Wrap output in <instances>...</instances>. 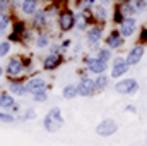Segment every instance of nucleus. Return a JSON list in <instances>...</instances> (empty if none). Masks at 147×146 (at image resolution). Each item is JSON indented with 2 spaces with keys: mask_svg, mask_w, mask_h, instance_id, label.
I'll list each match as a JSON object with an SVG mask.
<instances>
[{
  "mask_svg": "<svg viewBox=\"0 0 147 146\" xmlns=\"http://www.w3.org/2000/svg\"><path fill=\"white\" fill-rule=\"evenodd\" d=\"M55 21L60 33H70L72 29H75V10H72L70 7H62Z\"/></svg>",
  "mask_w": 147,
  "mask_h": 146,
  "instance_id": "obj_1",
  "label": "nucleus"
},
{
  "mask_svg": "<svg viewBox=\"0 0 147 146\" xmlns=\"http://www.w3.org/2000/svg\"><path fill=\"white\" fill-rule=\"evenodd\" d=\"M63 115H62V110L58 107H53V108L48 110V113L45 115L43 119V129L46 132H57L62 126H63Z\"/></svg>",
  "mask_w": 147,
  "mask_h": 146,
  "instance_id": "obj_2",
  "label": "nucleus"
},
{
  "mask_svg": "<svg viewBox=\"0 0 147 146\" xmlns=\"http://www.w3.org/2000/svg\"><path fill=\"white\" fill-rule=\"evenodd\" d=\"M3 69H5L7 77H10V79H19V77L24 74V71H26L21 55H14V57H10V59L7 60V64H5Z\"/></svg>",
  "mask_w": 147,
  "mask_h": 146,
  "instance_id": "obj_3",
  "label": "nucleus"
},
{
  "mask_svg": "<svg viewBox=\"0 0 147 146\" xmlns=\"http://www.w3.org/2000/svg\"><path fill=\"white\" fill-rule=\"evenodd\" d=\"M50 24H51V19L48 17V14L45 12V9L41 7V9H38L36 12L29 17V26L34 29V31H48V28H50Z\"/></svg>",
  "mask_w": 147,
  "mask_h": 146,
  "instance_id": "obj_4",
  "label": "nucleus"
},
{
  "mask_svg": "<svg viewBox=\"0 0 147 146\" xmlns=\"http://www.w3.org/2000/svg\"><path fill=\"white\" fill-rule=\"evenodd\" d=\"M105 36V24H98V23H92L87 29H86V41L89 46L92 45H101Z\"/></svg>",
  "mask_w": 147,
  "mask_h": 146,
  "instance_id": "obj_5",
  "label": "nucleus"
},
{
  "mask_svg": "<svg viewBox=\"0 0 147 146\" xmlns=\"http://www.w3.org/2000/svg\"><path fill=\"white\" fill-rule=\"evenodd\" d=\"M115 91L120 93V95H135L139 91V83L137 79L134 77H127V79H120L116 84H115Z\"/></svg>",
  "mask_w": 147,
  "mask_h": 146,
  "instance_id": "obj_6",
  "label": "nucleus"
},
{
  "mask_svg": "<svg viewBox=\"0 0 147 146\" xmlns=\"http://www.w3.org/2000/svg\"><path fill=\"white\" fill-rule=\"evenodd\" d=\"M77 86V95L79 96H84V98H89L96 93V86H94V79H91L89 76H82L80 81L75 84Z\"/></svg>",
  "mask_w": 147,
  "mask_h": 146,
  "instance_id": "obj_7",
  "label": "nucleus"
},
{
  "mask_svg": "<svg viewBox=\"0 0 147 146\" xmlns=\"http://www.w3.org/2000/svg\"><path fill=\"white\" fill-rule=\"evenodd\" d=\"M118 31H120V35L125 38H130L135 35V31H137V17L135 16H130V17H125L120 24H118V28H116Z\"/></svg>",
  "mask_w": 147,
  "mask_h": 146,
  "instance_id": "obj_8",
  "label": "nucleus"
},
{
  "mask_svg": "<svg viewBox=\"0 0 147 146\" xmlns=\"http://www.w3.org/2000/svg\"><path fill=\"white\" fill-rule=\"evenodd\" d=\"M111 60H113V62H111L110 76L113 79H120L121 76H125V74L130 71V65L125 62V57H113Z\"/></svg>",
  "mask_w": 147,
  "mask_h": 146,
  "instance_id": "obj_9",
  "label": "nucleus"
},
{
  "mask_svg": "<svg viewBox=\"0 0 147 146\" xmlns=\"http://www.w3.org/2000/svg\"><path fill=\"white\" fill-rule=\"evenodd\" d=\"M116 131H118V124L113 119H105L96 126V134L101 138H110L113 134H116Z\"/></svg>",
  "mask_w": 147,
  "mask_h": 146,
  "instance_id": "obj_10",
  "label": "nucleus"
},
{
  "mask_svg": "<svg viewBox=\"0 0 147 146\" xmlns=\"http://www.w3.org/2000/svg\"><path fill=\"white\" fill-rule=\"evenodd\" d=\"M84 62H86V69H87V72L96 74V76L105 74L106 72V69H108V64L103 62V60H99L98 57H84Z\"/></svg>",
  "mask_w": 147,
  "mask_h": 146,
  "instance_id": "obj_11",
  "label": "nucleus"
},
{
  "mask_svg": "<svg viewBox=\"0 0 147 146\" xmlns=\"http://www.w3.org/2000/svg\"><path fill=\"white\" fill-rule=\"evenodd\" d=\"M92 23H94V21H92L91 10H77V12H75V29H77V31H84V33H86V29H87Z\"/></svg>",
  "mask_w": 147,
  "mask_h": 146,
  "instance_id": "obj_12",
  "label": "nucleus"
},
{
  "mask_svg": "<svg viewBox=\"0 0 147 146\" xmlns=\"http://www.w3.org/2000/svg\"><path fill=\"white\" fill-rule=\"evenodd\" d=\"M144 53H146V46L140 45V43H137V45H134V46L128 50V53L125 55V62H127L130 67H132V65H137V64L142 60Z\"/></svg>",
  "mask_w": 147,
  "mask_h": 146,
  "instance_id": "obj_13",
  "label": "nucleus"
},
{
  "mask_svg": "<svg viewBox=\"0 0 147 146\" xmlns=\"http://www.w3.org/2000/svg\"><path fill=\"white\" fill-rule=\"evenodd\" d=\"M123 45H125V38L120 35V31L116 28H113L110 33L106 35V38H105V46H108L110 50H118Z\"/></svg>",
  "mask_w": 147,
  "mask_h": 146,
  "instance_id": "obj_14",
  "label": "nucleus"
},
{
  "mask_svg": "<svg viewBox=\"0 0 147 146\" xmlns=\"http://www.w3.org/2000/svg\"><path fill=\"white\" fill-rule=\"evenodd\" d=\"M62 64H63V55H62V53H51V52H50V53L43 59V71H48V72L57 71Z\"/></svg>",
  "mask_w": 147,
  "mask_h": 146,
  "instance_id": "obj_15",
  "label": "nucleus"
},
{
  "mask_svg": "<svg viewBox=\"0 0 147 146\" xmlns=\"http://www.w3.org/2000/svg\"><path fill=\"white\" fill-rule=\"evenodd\" d=\"M41 0H21V9H19V16L29 19L38 9H41Z\"/></svg>",
  "mask_w": 147,
  "mask_h": 146,
  "instance_id": "obj_16",
  "label": "nucleus"
},
{
  "mask_svg": "<svg viewBox=\"0 0 147 146\" xmlns=\"http://www.w3.org/2000/svg\"><path fill=\"white\" fill-rule=\"evenodd\" d=\"M91 14H92V21L98 23V24H106V21L110 19V16H111L110 7H105V5H99V3H96L92 7Z\"/></svg>",
  "mask_w": 147,
  "mask_h": 146,
  "instance_id": "obj_17",
  "label": "nucleus"
},
{
  "mask_svg": "<svg viewBox=\"0 0 147 146\" xmlns=\"http://www.w3.org/2000/svg\"><path fill=\"white\" fill-rule=\"evenodd\" d=\"M24 83H26V89H28L29 95H33V93H36V91H41V89H48L46 79H43V77H39V76H33V77L26 79Z\"/></svg>",
  "mask_w": 147,
  "mask_h": 146,
  "instance_id": "obj_18",
  "label": "nucleus"
},
{
  "mask_svg": "<svg viewBox=\"0 0 147 146\" xmlns=\"http://www.w3.org/2000/svg\"><path fill=\"white\" fill-rule=\"evenodd\" d=\"M7 91L14 96H28V89H26V83L22 79H12L7 84Z\"/></svg>",
  "mask_w": 147,
  "mask_h": 146,
  "instance_id": "obj_19",
  "label": "nucleus"
},
{
  "mask_svg": "<svg viewBox=\"0 0 147 146\" xmlns=\"http://www.w3.org/2000/svg\"><path fill=\"white\" fill-rule=\"evenodd\" d=\"M33 43L38 50H46V48H50V45L53 41H51V35L48 31H38V33H34Z\"/></svg>",
  "mask_w": 147,
  "mask_h": 146,
  "instance_id": "obj_20",
  "label": "nucleus"
},
{
  "mask_svg": "<svg viewBox=\"0 0 147 146\" xmlns=\"http://www.w3.org/2000/svg\"><path fill=\"white\" fill-rule=\"evenodd\" d=\"M16 103L17 102H16V96L14 95H10L9 91H0V108L10 112Z\"/></svg>",
  "mask_w": 147,
  "mask_h": 146,
  "instance_id": "obj_21",
  "label": "nucleus"
},
{
  "mask_svg": "<svg viewBox=\"0 0 147 146\" xmlns=\"http://www.w3.org/2000/svg\"><path fill=\"white\" fill-rule=\"evenodd\" d=\"M14 23V14L10 12H0V29L2 31H10V26Z\"/></svg>",
  "mask_w": 147,
  "mask_h": 146,
  "instance_id": "obj_22",
  "label": "nucleus"
},
{
  "mask_svg": "<svg viewBox=\"0 0 147 146\" xmlns=\"http://www.w3.org/2000/svg\"><path fill=\"white\" fill-rule=\"evenodd\" d=\"M62 96H63L65 100H72L75 96H79V95H77V86H75L74 83L65 84V86L62 88Z\"/></svg>",
  "mask_w": 147,
  "mask_h": 146,
  "instance_id": "obj_23",
  "label": "nucleus"
},
{
  "mask_svg": "<svg viewBox=\"0 0 147 146\" xmlns=\"http://www.w3.org/2000/svg\"><path fill=\"white\" fill-rule=\"evenodd\" d=\"M118 5V9L121 10V14L125 16V17H130V16H137V10L134 9V5H132V2L128 0V2H123V3H116Z\"/></svg>",
  "mask_w": 147,
  "mask_h": 146,
  "instance_id": "obj_24",
  "label": "nucleus"
},
{
  "mask_svg": "<svg viewBox=\"0 0 147 146\" xmlns=\"http://www.w3.org/2000/svg\"><path fill=\"white\" fill-rule=\"evenodd\" d=\"M108 83H110V77H108L106 74H99V76H96V79H94L96 91H103V89H106V88H108Z\"/></svg>",
  "mask_w": 147,
  "mask_h": 146,
  "instance_id": "obj_25",
  "label": "nucleus"
},
{
  "mask_svg": "<svg viewBox=\"0 0 147 146\" xmlns=\"http://www.w3.org/2000/svg\"><path fill=\"white\" fill-rule=\"evenodd\" d=\"M96 57H98L99 60H103V62H106V64H108L111 59H113V52H111L108 46H101V48L96 52Z\"/></svg>",
  "mask_w": 147,
  "mask_h": 146,
  "instance_id": "obj_26",
  "label": "nucleus"
},
{
  "mask_svg": "<svg viewBox=\"0 0 147 146\" xmlns=\"http://www.w3.org/2000/svg\"><path fill=\"white\" fill-rule=\"evenodd\" d=\"M10 52H12V41H9L7 38L0 40V59L7 57Z\"/></svg>",
  "mask_w": 147,
  "mask_h": 146,
  "instance_id": "obj_27",
  "label": "nucleus"
},
{
  "mask_svg": "<svg viewBox=\"0 0 147 146\" xmlns=\"http://www.w3.org/2000/svg\"><path fill=\"white\" fill-rule=\"evenodd\" d=\"M110 17H111V21H113V24H116V26H118V24L125 19V16L121 14V10L118 9V5H116V3H113V10H111V16H110Z\"/></svg>",
  "mask_w": 147,
  "mask_h": 146,
  "instance_id": "obj_28",
  "label": "nucleus"
},
{
  "mask_svg": "<svg viewBox=\"0 0 147 146\" xmlns=\"http://www.w3.org/2000/svg\"><path fill=\"white\" fill-rule=\"evenodd\" d=\"M16 122V115L7 112V110H0V124H14Z\"/></svg>",
  "mask_w": 147,
  "mask_h": 146,
  "instance_id": "obj_29",
  "label": "nucleus"
},
{
  "mask_svg": "<svg viewBox=\"0 0 147 146\" xmlns=\"http://www.w3.org/2000/svg\"><path fill=\"white\" fill-rule=\"evenodd\" d=\"M46 100H48V89H41V91L33 93V102H36V103H45Z\"/></svg>",
  "mask_w": 147,
  "mask_h": 146,
  "instance_id": "obj_30",
  "label": "nucleus"
},
{
  "mask_svg": "<svg viewBox=\"0 0 147 146\" xmlns=\"http://www.w3.org/2000/svg\"><path fill=\"white\" fill-rule=\"evenodd\" d=\"M134 9L137 10V14H142V12H147V0H130Z\"/></svg>",
  "mask_w": 147,
  "mask_h": 146,
  "instance_id": "obj_31",
  "label": "nucleus"
},
{
  "mask_svg": "<svg viewBox=\"0 0 147 146\" xmlns=\"http://www.w3.org/2000/svg\"><path fill=\"white\" fill-rule=\"evenodd\" d=\"M33 119H36V110L33 108H26L21 115V120H33Z\"/></svg>",
  "mask_w": 147,
  "mask_h": 146,
  "instance_id": "obj_32",
  "label": "nucleus"
},
{
  "mask_svg": "<svg viewBox=\"0 0 147 146\" xmlns=\"http://www.w3.org/2000/svg\"><path fill=\"white\" fill-rule=\"evenodd\" d=\"M0 12H10V0H0Z\"/></svg>",
  "mask_w": 147,
  "mask_h": 146,
  "instance_id": "obj_33",
  "label": "nucleus"
},
{
  "mask_svg": "<svg viewBox=\"0 0 147 146\" xmlns=\"http://www.w3.org/2000/svg\"><path fill=\"white\" fill-rule=\"evenodd\" d=\"M139 43H140V45H147V28H142V29H140Z\"/></svg>",
  "mask_w": 147,
  "mask_h": 146,
  "instance_id": "obj_34",
  "label": "nucleus"
},
{
  "mask_svg": "<svg viewBox=\"0 0 147 146\" xmlns=\"http://www.w3.org/2000/svg\"><path fill=\"white\" fill-rule=\"evenodd\" d=\"M60 45H62V48H63V50H67V48H69V46L72 45V40L65 38V40H62V41H60Z\"/></svg>",
  "mask_w": 147,
  "mask_h": 146,
  "instance_id": "obj_35",
  "label": "nucleus"
},
{
  "mask_svg": "<svg viewBox=\"0 0 147 146\" xmlns=\"http://www.w3.org/2000/svg\"><path fill=\"white\" fill-rule=\"evenodd\" d=\"M98 3L105 5V7H110V5H113V0H98Z\"/></svg>",
  "mask_w": 147,
  "mask_h": 146,
  "instance_id": "obj_36",
  "label": "nucleus"
},
{
  "mask_svg": "<svg viewBox=\"0 0 147 146\" xmlns=\"http://www.w3.org/2000/svg\"><path fill=\"white\" fill-rule=\"evenodd\" d=\"M125 110H127V112H132V113H135V112H137L135 105H127V107H125Z\"/></svg>",
  "mask_w": 147,
  "mask_h": 146,
  "instance_id": "obj_37",
  "label": "nucleus"
},
{
  "mask_svg": "<svg viewBox=\"0 0 147 146\" xmlns=\"http://www.w3.org/2000/svg\"><path fill=\"white\" fill-rule=\"evenodd\" d=\"M123 2H128V0H113V3H123Z\"/></svg>",
  "mask_w": 147,
  "mask_h": 146,
  "instance_id": "obj_38",
  "label": "nucleus"
},
{
  "mask_svg": "<svg viewBox=\"0 0 147 146\" xmlns=\"http://www.w3.org/2000/svg\"><path fill=\"white\" fill-rule=\"evenodd\" d=\"M3 74H5V69H3V67H2V65H0V77H2V76H3Z\"/></svg>",
  "mask_w": 147,
  "mask_h": 146,
  "instance_id": "obj_39",
  "label": "nucleus"
}]
</instances>
